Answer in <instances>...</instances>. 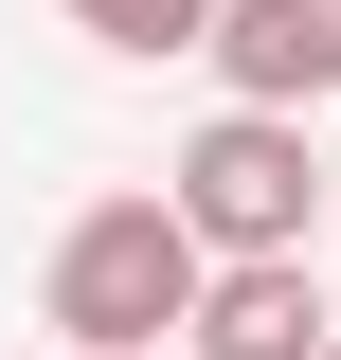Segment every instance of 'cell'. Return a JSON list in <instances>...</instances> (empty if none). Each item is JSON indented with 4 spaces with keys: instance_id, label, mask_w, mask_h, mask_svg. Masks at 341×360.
I'll use <instances>...</instances> for the list:
<instances>
[{
    "instance_id": "3",
    "label": "cell",
    "mask_w": 341,
    "mask_h": 360,
    "mask_svg": "<svg viewBox=\"0 0 341 360\" xmlns=\"http://www.w3.org/2000/svg\"><path fill=\"white\" fill-rule=\"evenodd\" d=\"M323 342H341V307H323L305 252H234L198 288V324H180V360H323Z\"/></svg>"
},
{
    "instance_id": "5",
    "label": "cell",
    "mask_w": 341,
    "mask_h": 360,
    "mask_svg": "<svg viewBox=\"0 0 341 360\" xmlns=\"http://www.w3.org/2000/svg\"><path fill=\"white\" fill-rule=\"evenodd\" d=\"M90 54H126V72H162V54H215V0H54Z\"/></svg>"
},
{
    "instance_id": "2",
    "label": "cell",
    "mask_w": 341,
    "mask_h": 360,
    "mask_svg": "<svg viewBox=\"0 0 341 360\" xmlns=\"http://www.w3.org/2000/svg\"><path fill=\"white\" fill-rule=\"evenodd\" d=\"M162 198L198 217V252L234 270V252H305V234L341 217V162L305 144V108H234V90H215L198 127H180V162H162Z\"/></svg>"
},
{
    "instance_id": "1",
    "label": "cell",
    "mask_w": 341,
    "mask_h": 360,
    "mask_svg": "<svg viewBox=\"0 0 341 360\" xmlns=\"http://www.w3.org/2000/svg\"><path fill=\"white\" fill-rule=\"evenodd\" d=\"M198 288H215V252H198V217H180L162 180L90 198V217L54 234V270H36L54 342H90V360H162L180 324H198Z\"/></svg>"
},
{
    "instance_id": "7",
    "label": "cell",
    "mask_w": 341,
    "mask_h": 360,
    "mask_svg": "<svg viewBox=\"0 0 341 360\" xmlns=\"http://www.w3.org/2000/svg\"><path fill=\"white\" fill-rule=\"evenodd\" d=\"M72 360H90V342H72Z\"/></svg>"
},
{
    "instance_id": "4",
    "label": "cell",
    "mask_w": 341,
    "mask_h": 360,
    "mask_svg": "<svg viewBox=\"0 0 341 360\" xmlns=\"http://www.w3.org/2000/svg\"><path fill=\"white\" fill-rule=\"evenodd\" d=\"M215 90L234 108H341V0H215Z\"/></svg>"
},
{
    "instance_id": "6",
    "label": "cell",
    "mask_w": 341,
    "mask_h": 360,
    "mask_svg": "<svg viewBox=\"0 0 341 360\" xmlns=\"http://www.w3.org/2000/svg\"><path fill=\"white\" fill-rule=\"evenodd\" d=\"M323 360H341V342H323Z\"/></svg>"
}]
</instances>
